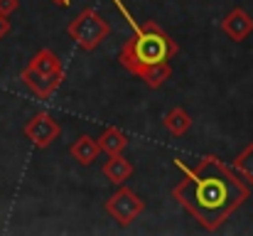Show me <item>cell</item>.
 I'll return each mask as SVG.
<instances>
[{
    "label": "cell",
    "mask_w": 253,
    "mask_h": 236,
    "mask_svg": "<svg viewBox=\"0 0 253 236\" xmlns=\"http://www.w3.org/2000/svg\"><path fill=\"white\" fill-rule=\"evenodd\" d=\"M7 32H10V20H7L5 15H0V40H2Z\"/></svg>",
    "instance_id": "cell-15"
},
{
    "label": "cell",
    "mask_w": 253,
    "mask_h": 236,
    "mask_svg": "<svg viewBox=\"0 0 253 236\" xmlns=\"http://www.w3.org/2000/svg\"><path fill=\"white\" fill-rule=\"evenodd\" d=\"M69 155L74 157L79 165H93L98 155H101V145H98V141L96 138H91V136H79L72 145H69Z\"/></svg>",
    "instance_id": "cell-9"
},
{
    "label": "cell",
    "mask_w": 253,
    "mask_h": 236,
    "mask_svg": "<svg viewBox=\"0 0 253 236\" xmlns=\"http://www.w3.org/2000/svg\"><path fill=\"white\" fill-rule=\"evenodd\" d=\"M20 81L37 96V98H49L59 84L64 81V64L52 49H40L27 67L20 72Z\"/></svg>",
    "instance_id": "cell-3"
},
{
    "label": "cell",
    "mask_w": 253,
    "mask_h": 236,
    "mask_svg": "<svg viewBox=\"0 0 253 236\" xmlns=\"http://www.w3.org/2000/svg\"><path fill=\"white\" fill-rule=\"evenodd\" d=\"M174 54H177V45L172 42V37L158 22L150 20L133 27V35L123 42L118 52V62L126 72L135 77L140 69L169 62Z\"/></svg>",
    "instance_id": "cell-2"
},
{
    "label": "cell",
    "mask_w": 253,
    "mask_h": 236,
    "mask_svg": "<svg viewBox=\"0 0 253 236\" xmlns=\"http://www.w3.org/2000/svg\"><path fill=\"white\" fill-rule=\"evenodd\" d=\"M96 141L101 145V153H106V155H118L128 148V136L121 128H106Z\"/></svg>",
    "instance_id": "cell-10"
},
{
    "label": "cell",
    "mask_w": 253,
    "mask_h": 236,
    "mask_svg": "<svg viewBox=\"0 0 253 236\" xmlns=\"http://www.w3.org/2000/svg\"><path fill=\"white\" fill-rule=\"evenodd\" d=\"M174 165L182 170V180L174 185L172 197L207 232H219L249 199V185L221 157L207 155L197 165L177 157Z\"/></svg>",
    "instance_id": "cell-1"
},
{
    "label": "cell",
    "mask_w": 253,
    "mask_h": 236,
    "mask_svg": "<svg viewBox=\"0 0 253 236\" xmlns=\"http://www.w3.org/2000/svg\"><path fill=\"white\" fill-rule=\"evenodd\" d=\"M17 7H20V0H0V15L5 17H10Z\"/></svg>",
    "instance_id": "cell-14"
},
{
    "label": "cell",
    "mask_w": 253,
    "mask_h": 236,
    "mask_svg": "<svg viewBox=\"0 0 253 236\" xmlns=\"http://www.w3.org/2000/svg\"><path fill=\"white\" fill-rule=\"evenodd\" d=\"M52 2H57L59 7H69L72 5V0H52Z\"/></svg>",
    "instance_id": "cell-16"
},
{
    "label": "cell",
    "mask_w": 253,
    "mask_h": 236,
    "mask_svg": "<svg viewBox=\"0 0 253 236\" xmlns=\"http://www.w3.org/2000/svg\"><path fill=\"white\" fill-rule=\"evenodd\" d=\"M22 133H25V138H27L37 150H44V148H49V145L62 136V126H59V121H54L52 113L37 111V113L25 123Z\"/></svg>",
    "instance_id": "cell-6"
},
{
    "label": "cell",
    "mask_w": 253,
    "mask_h": 236,
    "mask_svg": "<svg viewBox=\"0 0 253 236\" xmlns=\"http://www.w3.org/2000/svg\"><path fill=\"white\" fill-rule=\"evenodd\" d=\"M163 126L172 136H184L189 131V126H192V118H189V113L184 108L174 106V108H169L168 113L163 116Z\"/></svg>",
    "instance_id": "cell-11"
},
{
    "label": "cell",
    "mask_w": 253,
    "mask_h": 236,
    "mask_svg": "<svg viewBox=\"0 0 253 236\" xmlns=\"http://www.w3.org/2000/svg\"><path fill=\"white\" fill-rule=\"evenodd\" d=\"M67 32H69V37L77 42V47L79 49H84V52H93L106 37H108V32H111V25H108V20L98 12V10H93V7H84L72 22H69V27H67Z\"/></svg>",
    "instance_id": "cell-4"
},
{
    "label": "cell",
    "mask_w": 253,
    "mask_h": 236,
    "mask_svg": "<svg viewBox=\"0 0 253 236\" xmlns=\"http://www.w3.org/2000/svg\"><path fill=\"white\" fill-rule=\"evenodd\" d=\"M234 170L246 185H253V141L234 157Z\"/></svg>",
    "instance_id": "cell-13"
},
{
    "label": "cell",
    "mask_w": 253,
    "mask_h": 236,
    "mask_svg": "<svg viewBox=\"0 0 253 236\" xmlns=\"http://www.w3.org/2000/svg\"><path fill=\"white\" fill-rule=\"evenodd\" d=\"M106 214L118 224V227H130L143 212H145V202L128 187L121 185L118 192H113L108 199H106Z\"/></svg>",
    "instance_id": "cell-5"
},
{
    "label": "cell",
    "mask_w": 253,
    "mask_h": 236,
    "mask_svg": "<svg viewBox=\"0 0 253 236\" xmlns=\"http://www.w3.org/2000/svg\"><path fill=\"white\" fill-rule=\"evenodd\" d=\"M135 77L140 79L148 89H160V86H165V81L172 77V67H169V62H163V64H155V67H145V69H140Z\"/></svg>",
    "instance_id": "cell-12"
},
{
    "label": "cell",
    "mask_w": 253,
    "mask_h": 236,
    "mask_svg": "<svg viewBox=\"0 0 253 236\" xmlns=\"http://www.w3.org/2000/svg\"><path fill=\"white\" fill-rule=\"evenodd\" d=\"M221 30L229 40L234 42H244L253 32V17L244 10V7H234L224 20H221Z\"/></svg>",
    "instance_id": "cell-7"
},
{
    "label": "cell",
    "mask_w": 253,
    "mask_h": 236,
    "mask_svg": "<svg viewBox=\"0 0 253 236\" xmlns=\"http://www.w3.org/2000/svg\"><path fill=\"white\" fill-rule=\"evenodd\" d=\"M101 172H103V177L111 182V185H126L128 180H130V175H133V162L130 160H126L123 153H118V155H108V160L103 162V167H101Z\"/></svg>",
    "instance_id": "cell-8"
}]
</instances>
